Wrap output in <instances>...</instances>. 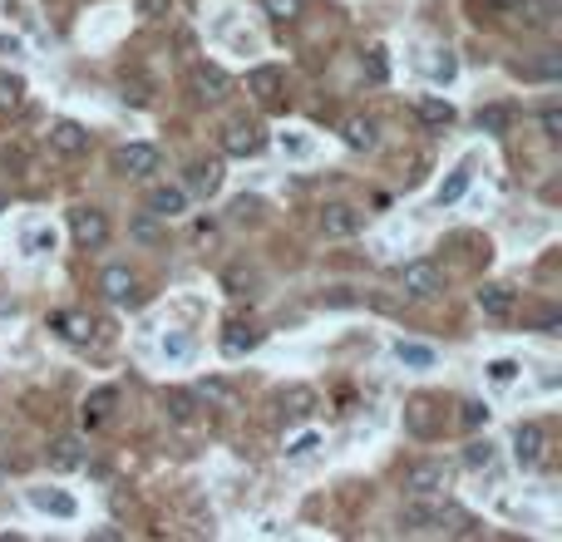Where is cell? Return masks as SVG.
<instances>
[{
  "label": "cell",
  "mask_w": 562,
  "mask_h": 542,
  "mask_svg": "<svg viewBox=\"0 0 562 542\" xmlns=\"http://www.w3.org/2000/svg\"><path fill=\"white\" fill-rule=\"evenodd\" d=\"M400 528L404 532H459L464 528V513H459L454 503H425L414 493V503L400 508Z\"/></svg>",
  "instance_id": "1"
},
{
  "label": "cell",
  "mask_w": 562,
  "mask_h": 542,
  "mask_svg": "<svg viewBox=\"0 0 562 542\" xmlns=\"http://www.w3.org/2000/svg\"><path fill=\"white\" fill-rule=\"evenodd\" d=\"M400 291L404 296H414V301H435L439 291H444V271H439L435 262H404L400 266Z\"/></svg>",
  "instance_id": "2"
},
{
  "label": "cell",
  "mask_w": 562,
  "mask_h": 542,
  "mask_svg": "<svg viewBox=\"0 0 562 542\" xmlns=\"http://www.w3.org/2000/svg\"><path fill=\"white\" fill-rule=\"evenodd\" d=\"M439 489H449V468L439 458H419V464L404 468V493H419V498H435Z\"/></svg>",
  "instance_id": "3"
},
{
  "label": "cell",
  "mask_w": 562,
  "mask_h": 542,
  "mask_svg": "<svg viewBox=\"0 0 562 542\" xmlns=\"http://www.w3.org/2000/svg\"><path fill=\"white\" fill-rule=\"evenodd\" d=\"M223 149L232 153V158H257V153L266 149V128H262V124H247V118H237V124L223 128Z\"/></svg>",
  "instance_id": "4"
},
{
  "label": "cell",
  "mask_w": 562,
  "mask_h": 542,
  "mask_svg": "<svg viewBox=\"0 0 562 542\" xmlns=\"http://www.w3.org/2000/svg\"><path fill=\"white\" fill-rule=\"evenodd\" d=\"M69 232H75V242L85 247V252H94V247L109 242V217L99 213V207H75V213H69Z\"/></svg>",
  "instance_id": "5"
},
{
  "label": "cell",
  "mask_w": 562,
  "mask_h": 542,
  "mask_svg": "<svg viewBox=\"0 0 562 542\" xmlns=\"http://www.w3.org/2000/svg\"><path fill=\"white\" fill-rule=\"evenodd\" d=\"M192 94H198L202 104H223V99L232 94V75H227L223 64H208V60H202L198 69H192Z\"/></svg>",
  "instance_id": "6"
},
{
  "label": "cell",
  "mask_w": 562,
  "mask_h": 542,
  "mask_svg": "<svg viewBox=\"0 0 562 542\" xmlns=\"http://www.w3.org/2000/svg\"><path fill=\"white\" fill-rule=\"evenodd\" d=\"M542 454H548V429L533 425V419L513 429V458H518V468H538Z\"/></svg>",
  "instance_id": "7"
},
{
  "label": "cell",
  "mask_w": 562,
  "mask_h": 542,
  "mask_svg": "<svg viewBox=\"0 0 562 542\" xmlns=\"http://www.w3.org/2000/svg\"><path fill=\"white\" fill-rule=\"evenodd\" d=\"M114 173H124V178H149V173H159V149H153V143H124V149L114 153Z\"/></svg>",
  "instance_id": "8"
},
{
  "label": "cell",
  "mask_w": 562,
  "mask_h": 542,
  "mask_svg": "<svg viewBox=\"0 0 562 542\" xmlns=\"http://www.w3.org/2000/svg\"><path fill=\"white\" fill-rule=\"evenodd\" d=\"M50 153H60V158H79V153H89V128L75 124V118L50 124Z\"/></svg>",
  "instance_id": "9"
},
{
  "label": "cell",
  "mask_w": 562,
  "mask_h": 542,
  "mask_svg": "<svg viewBox=\"0 0 562 542\" xmlns=\"http://www.w3.org/2000/svg\"><path fill=\"white\" fill-rule=\"evenodd\" d=\"M143 207H149V217H163V222H173V217H183V213H188V188L159 182V188H149Z\"/></svg>",
  "instance_id": "10"
},
{
  "label": "cell",
  "mask_w": 562,
  "mask_h": 542,
  "mask_svg": "<svg viewBox=\"0 0 562 542\" xmlns=\"http://www.w3.org/2000/svg\"><path fill=\"white\" fill-rule=\"evenodd\" d=\"M365 227V217L350 207V202H326L321 207V232L326 237H355Z\"/></svg>",
  "instance_id": "11"
},
{
  "label": "cell",
  "mask_w": 562,
  "mask_h": 542,
  "mask_svg": "<svg viewBox=\"0 0 562 542\" xmlns=\"http://www.w3.org/2000/svg\"><path fill=\"white\" fill-rule=\"evenodd\" d=\"M45 458H50V468L54 473H75V468H85V439H75V434H60L50 449H45Z\"/></svg>",
  "instance_id": "12"
},
{
  "label": "cell",
  "mask_w": 562,
  "mask_h": 542,
  "mask_svg": "<svg viewBox=\"0 0 562 542\" xmlns=\"http://www.w3.org/2000/svg\"><path fill=\"white\" fill-rule=\"evenodd\" d=\"M281 85H287V75H281L276 64H257L252 75H247V94H252L257 104H276V99H281Z\"/></svg>",
  "instance_id": "13"
},
{
  "label": "cell",
  "mask_w": 562,
  "mask_h": 542,
  "mask_svg": "<svg viewBox=\"0 0 562 542\" xmlns=\"http://www.w3.org/2000/svg\"><path fill=\"white\" fill-rule=\"evenodd\" d=\"M257 345H262V330H257L252 320H227V330H223V355L242 360V355L257 351Z\"/></svg>",
  "instance_id": "14"
},
{
  "label": "cell",
  "mask_w": 562,
  "mask_h": 542,
  "mask_svg": "<svg viewBox=\"0 0 562 542\" xmlns=\"http://www.w3.org/2000/svg\"><path fill=\"white\" fill-rule=\"evenodd\" d=\"M217 188H223V163H217V158L188 163V192H198V198H213Z\"/></svg>",
  "instance_id": "15"
},
{
  "label": "cell",
  "mask_w": 562,
  "mask_h": 542,
  "mask_svg": "<svg viewBox=\"0 0 562 542\" xmlns=\"http://www.w3.org/2000/svg\"><path fill=\"white\" fill-rule=\"evenodd\" d=\"M25 498H30V508H35V513H54V518H79V503L69 498V493H60V489H30Z\"/></svg>",
  "instance_id": "16"
},
{
  "label": "cell",
  "mask_w": 562,
  "mask_h": 542,
  "mask_svg": "<svg viewBox=\"0 0 562 542\" xmlns=\"http://www.w3.org/2000/svg\"><path fill=\"white\" fill-rule=\"evenodd\" d=\"M414 118H419V124L425 128H449L454 124V104H449V99H439V94H425L419 99V104H414Z\"/></svg>",
  "instance_id": "17"
},
{
  "label": "cell",
  "mask_w": 562,
  "mask_h": 542,
  "mask_svg": "<svg viewBox=\"0 0 562 542\" xmlns=\"http://www.w3.org/2000/svg\"><path fill=\"white\" fill-rule=\"evenodd\" d=\"M50 330H60V341H69V345H89V320L79 316V311H54L50 316Z\"/></svg>",
  "instance_id": "18"
},
{
  "label": "cell",
  "mask_w": 562,
  "mask_h": 542,
  "mask_svg": "<svg viewBox=\"0 0 562 542\" xmlns=\"http://www.w3.org/2000/svg\"><path fill=\"white\" fill-rule=\"evenodd\" d=\"M134 271H128V266H104V277H99V291H104L109 301H118V306H124V301H134Z\"/></svg>",
  "instance_id": "19"
},
{
  "label": "cell",
  "mask_w": 562,
  "mask_h": 542,
  "mask_svg": "<svg viewBox=\"0 0 562 542\" xmlns=\"http://www.w3.org/2000/svg\"><path fill=\"white\" fill-rule=\"evenodd\" d=\"M478 311H484V316H499V320H509L513 311H518V296H513L509 287H493V281H488V287L478 291Z\"/></svg>",
  "instance_id": "20"
},
{
  "label": "cell",
  "mask_w": 562,
  "mask_h": 542,
  "mask_svg": "<svg viewBox=\"0 0 562 542\" xmlns=\"http://www.w3.org/2000/svg\"><path fill=\"white\" fill-rule=\"evenodd\" d=\"M114 404H118V390H114V384H99V390H89V400H85V425L99 429L109 415H114Z\"/></svg>",
  "instance_id": "21"
},
{
  "label": "cell",
  "mask_w": 562,
  "mask_h": 542,
  "mask_svg": "<svg viewBox=\"0 0 562 542\" xmlns=\"http://www.w3.org/2000/svg\"><path fill=\"white\" fill-rule=\"evenodd\" d=\"M163 409L173 425H192L198 419V390H163Z\"/></svg>",
  "instance_id": "22"
},
{
  "label": "cell",
  "mask_w": 562,
  "mask_h": 542,
  "mask_svg": "<svg viewBox=\"0 0 562 542\" xmlns=\"http://www.w3.org/2000/svg\"><path fill=\"white\" fill-rule=\"evenodd\" d=\"M340 133H346V143L355 153H371L375 143H380V124H375V118H346V128H340Z\"/></svg>",
  "instance_id": "23"
},
{
  "label": "cell",
  "mask_w": 562,
  "mask_h": 542,
  "mask_svg": "<svg viewBox=\"0 0 562 542\" xmlns=\"http://www.w3.org/2000/svg\"><path fill=\"white\" fill-rule=\"evenodd\" d=\"M395 360L404 365V370H435V345H419V341H395Z\"/></svg>",
  "instance_id": "24"
},
{
  "label": "cell",
  "mask_w": 562,
  "mask_h": 542,
  "mask_svg": "<svg viewBox=\"0 0 562 542\" xmlns=\"http://www.w3.org/2000/svg\"><path fill=\"white\" fill-rule=\"evenodd\" d=\"M25 109V79L11 75V69H0V118H11Z\"/></svg>",
  "instance_id": "25"
},
{
  "label": "cell",
  "mask_w": 562,
  "mask_h": 542,
  "mask_svg": "<svg viewBox=\"0 0 562 542\" xmlns=\"http://www.w3.org/2000/svg\"><path fill=\"white\" fill-rule=\"evenodd\" d=\"M474 124H478V133H493V139H499V133H509L513 128V109L509 104H484L474 114Z\"/></svg>",
  "instance_id": "26"
},
{
  "label": "cell",
  "mask_w": 562,
  "mask_h": 542,
  "mask_svg": "<svg viewBox=\"0 0 562 542\" xmlns=\"http://www.w3.org/2000/svg\"><path fill=\"white\" fill-rule=\"evenodd\" d=\"M468 182H474V163H459L454 173H449V182H439V192H435V202L439 207H449V202H459L468 192Z\"/></svg>",
  "instance_id": "27"
},
{
  "label": "cell",
  "mask_w": 562,
  "mask_h": 542,
  "mask_svg": "<svg viewBox=\"0 0 562 542\" xmlns=\"http://www.w3.org/2000/svg\"><path fill=\"white\" fill-rule=\"evenodd\" d=\"M281 404H287V415L306 419V415H316V390H306V384H291V390H281Z\"/></svg>",
  "instance_id": "28"
},
{
  "label": "cell",
  "mask_w": 562,
  "mask_h": 542,
  "mask_svg": "<svg viewBox=\"0 0 562 542\" xmlns=\"http://www.w3.org/2000/svg\"><path fill=\"white\" fill-rule=\"evenodd\" d=\"M518 79H562V60H558V50H548L542 60H533V64H518Z\"/></svg>",
  "instance_id": "29"
},
{
  "label": "cell",
  "mask_w": 562,
  "mask_h": 542,
  "mask_svg": "<svg viewBox=\"0 0 562 542\" xmlns=\"http://www.w3.org/2000/svg\"><path fill=\"white\" fill-rule=\"evenodd\" d=\"M361 69H365L371 85H385V79H390V54H385V44H371V50H365Z\"/></svg>",
  "instance_id": "30"
},
{
  "label": "cell",
  "mask_w": 562,
  "mask_h": 542,
  "mask_svg": "<svg viewBox=\"0 0 562 542\" xmlns=\"http://www.w3.org/2000/svg\"><path fill=\"white\" fill-rule=\"evenodd\" d=\"M276 149L287 153V158H311V149H316V143H311L301 128H281V133H276Z\"/></svg>",
  "instance_id": "31"
},
{
  "label": "cell",
  "mask_w": 562,
  "mask_h": 542,
  "mask_svg": "<svg viewBox=\"0 0 562 542\" xmlns=\"http://www.w3.org/2000/svg\"><path fill=\"white\" fill-rule=\"evenodd\" d=\"M429 54H435V60L425 64V69H429V79H435V85H449V79L459 75V60H454V50H429Z\"/></svg>",
  "instance_id": "32"
},
{
  "label": "cell",
  "mask_w": 562,
  "mask_h": 542,
  "mask_svg": "<svg viewBox=\"0 0 562 542\" xmlns=\"http://www.w3.org/2000/svg\"><path fill=\"white\" fill-rule=\"evenodd\" d=\"M404 425H410V434H419V439L435 434V419H429V400H414L410 409H404Z\"/></svg>",
  "instance_id": "33"
},
{
  "label": "cell",
  "mask_w": 562,
  "mask_h": 542,
  "mask_svg": "<svg viewBox=\"0 0 562 542\" xmlns=\"http://www.w3.org/2000/svg\"><path fill=\"white\" fill-rule=\"evenodd\" d=\"M54 242H60L54 227H30V232H25V252H30V256H50Z\"/></svg>",
  "instance_id": "34"
},
{
  "label": "cell",
  "mask_w": 562,
  "mask_h": 542,
  "mask_svg": "<svg viewBox=\"0 0 562 542\" xmlns=\"http://www.w3.org/2000/svg\"><path fill=\"white\" fill-rule=\"evenodd\" d=\"M301 5H306V0H262V11L272 15V20H281V25H291L301 15Z\"/></svg>",
  "instance_id": "35"
},
{
  "label": "cell",
  "mask_w": 562,
  "mask_h": 542,
  "mask_svg": "<svg viewBox=\"0 0 562 542\" xmlns=\"http://www.w3.org/2000/svg\"><path fill=\"white\" fill-rule=\"evenodd\" d=\"M459 425L464 429H484L488 425V404L484 400H464L459 404Z\"/></svg>",
  "instance_id": "36"
},
{
  "label": "cell",
  "mask_w": 562,
  "mask_h": 542,
  "mask_svg": "<svg viewBox=\"0 0 562 542\" xmlns=\"http://www.w3.org/2000/svg\"><path fill=\"white\" fill-rule=\"evenodd\" d=\"M518 5L528 11V25H533V30H542V25L558 15V5H552V0H518Z\"/></svg>",
  "instance_id": "37"
},
{
  "label": "cell",
  "mask_w": 562,
  "mask_h": 542,
  "mask_svg": "<svg viewBox=\"0 0 562 542\" xmlns=\"http://www.w3.org/2000/svg\"><path fill=\"white\" fill-rule=\"evenodd\" d=\"M464 464L468 468H488L493 464V444H488V439H474V444L464 449Z\"/></svg>",
  "instance_id": "38"
},
{
  "label": "cell",
  "mask_w": 562,
  "mask_h": 542,
  "mask_svg": "<svg viewBox=\"0 0 562 542\" xmlns=\"http://www.w3.org/2000/svg\"><path fill=\"white\" fill-rule=\"evenodd\" d=\"M518 370H523V365L503 355V360H493V365H488V380H493V384H513V380H518Z\"/></svg>",
  "instance_id": "39"
},
{
  "label": "cell",
  "mask_w": 562,
  "mask_h": 542,
  "mask_svg": "<svg viewBox=\"0 0 562 542\" xmlns=\"http://www.w3.org/2000/svg\"><path fill=\"white\" fill-rule=\"evenodd\" d=\"M316 449H321V434H301V439H291V444H287V458H297V464H301V458H311Z\"/></svg>",
  "instance_id": "40"
},
{
  "label": "cell",
  "mask_w": 562,
  "mask_h": 542,
  "mask_svg": "<svg viewBox=\"0 0 562 542\" xmlns=\"http://www.w3.org/2000/svg\"><path fill=\"white\" fill-rule=\"evenodd\" d=\"M168 5H173V0H134V15H143V20H163Z\"/></svg>",
  "instance_id": "41"
},
{
  "label": "cell",
  "mask_w": 562,
  "mask_h": 542,
  "mask_svg": "<svg viewBox=\"0 0 562 542\" xmlns=\"http://www.w3.org/2000/svg\"><path fill=\"white\" fill-rule=\"evenodd\" d=\"M163 355H168V360H188L192 341H188V336H168V341H163Z\"/></svg>",
  "instance_id": "42"
},
{
  "label": "cell",
  "mask_w": 562,
  "mask_h": 542,
  "mask_svg": "<svg viewBox=\"0 0 562 542\" xmlns=\"http://www.w3.org/2000/svg\"><path fill=\"white\" fill-rule=\"evenodd\" d=\"M542 133H548V139H562V109H542Z\"/></svg>",
  "instance_id": "43"
},
{
  "label": "cell",
  "mask_w": 562,
  "mask_h": 542,
  "mask_svg": "<svg viewBox=\"0 0 562 542\" xmlns=\"http://www.w3.org/2000/svg\"><path fill=\"white\" fill-rule=\"evenodd\" d=\"M257 213H262V202H257V198H237L232 202V217H237V222H247V217H257Z\"/></svg>",
  "instance_id": "44"
},
{
  "label": "cell",
  "mask_w": 562,
  "mask_h": 542,
  "mask_svg": "<svg viewBox=\"0 0 562 542\" xmlns=\"http://www.w3.org/2000/svg\"><path fill=\"white\" fill-rule=\"evenodd\" d=\"M198 394H208V400H232V390H227L223 380H202V384H198Z\"/></svg>",
  "instance_id": "45"
},
{
  "label": "cell",
  "mask_w": 562,
  "mask_h": 542,
  "mask_svg": "<svg viewBox=\"0 0 562 542\" xmlns=\"http://www.w3.org/2000/svg\"><path fill=\"white\" fill-rule=\"evenodd\" d=\"M558 326H562L558 311H542V316H538V330H542V336H558Z\"/></svg>",
  "instance_id": "46"
},
{
  "label": "cell",
  "mask_w": 562,
  "mask_h": 542,
  "mask_svg": "<svg viewBox=\"0 0 562 542\" xmlns=\"http://www.w3.org/2000/svg\"><path fill=\"white\" fill-rule=\"evenodd\" d=\"M134 237H138V242H159V227L143 217V222H134Z\"/></svg>",
  "instance_id": "47"
},
{
  "label": "cell",
  "mask_w": 562,
  "mask_h": 542,
  "mask_svg": "<svg viewBox=\"0 0 562 542\" xmlns=\"http://www.w3.org/2000/svg\"><path fill=\"white\" fill-rule=\"evenodd\" d=\"M474 5H484V11H518V0H474Z\"/></svg>",
  "instance_id": "48"
},
{
  "label": "cell",
  "mask_w": 562,
  "mask_h": 542,
  "mask_svg": "<svg viewBox=\"0 0 562 542\" xmlns=\"http://www.w3.org/2000/svg\"><path fill=\"white\" fill-rule=\"evenodd\" d=\"M326 306H355V296H350V291L340 287V291H330V296H326Z\"/></svg>",
  "instance_id": "49"
},
{
  "label": "cell",
  "mask_w": 562,
  "mask_h": 542,
  "mask_svg": "<svg viewBox=\"0 0 562 542\" xmlns=\"http://www.w3.org/2000/svg\"><path fill=\"white\" fill-rule=\"evenodd\" d=\"M89 538H99V542H118V538H124V532H118V528H94V532H89Z\"/></svg>",
  "instance_id": "50"
},
{
  "label": "cell",
  "mask_w": 562,
  "mask_h": 542,
  "mask_svg": "<svg viewBox=\"0 0 562 542\" xmlns=\"http://www.w3.org/2000/svg\"><path fill=\"white\" fill-rule=\"evenodd\" d=\"M0 213H5V192H0Z\"/></svg>",
  "instance_id": "51"
}]
</instances>
